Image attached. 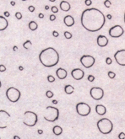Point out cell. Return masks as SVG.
Listing matches in <instances>:
<instances>
[{
  "label": "cell",
  "mask_w": 125,
  "mask_h": 139,
  "mask_svg": "<svg viewBox=\"0 0 125 139\" xmlns=\"http://www.w3.org/2000/svg\"><path fill=\"white\" fill-rule=\"evenodd\" d=\"M38 17L40 18V19H43V18H44V14H41V13H40V14H38Z\"/></svg>",
  "instance_id": "obj_40"
},
{
  "label": "cell",
  "mask_w": 125,
  "mask_h": 139,
  "mask_svg": "<svg viewBox=\"0 0 125 139\" xmlns=\"http://www.w3.org/2000/svg\"><path fill=\"white\" fill-rule=\"evenodd\" d=\"M5 71H6V67H5V66H4V64L0 65V72L4 73V72H5Z\"/></svg>",
  "instance_id": "obj_31"
},
{
  "label": "cell",
  "mask_w": 125,
  "mask_h": 139,
  "mask_svg": "<svg viewBox=\"0 0 125 139\" xmlns=\"http://www.w3.org/2000/svg\"><path fill=\"white\" fill-rule=\"evenodd\" d=\"M112 62V58H110V57H107L106 58V63H107V65H111Z\"/></svg>",
  "instance_id": "obj_32"
},
{
  "label": "cell",
  "mask_w": 125,
  "mask_h": 139,
  "mask_svg": "<svg viewBox=\"0 0 125 139\" xmlns=\"http://www.w3.org/2000/svg\"><path fill=\"white\" fill-rule=\"evenodd\" d=\"M71 76L75 80H81L84 78L85 73L80 68H74L71 71Z\"/></svg>",
  "instance_id": "obj_13"
},
{
  "label": "cell",
  "mask_w": 125,
  "mask_h": 139,
  "mask_svg": "<svg viewBox=\"0 0 125 139\" xmlns=\"http://www.w3.org/2000/svg\"><path fill=\"white\" fill-rule=\"evenodd\" d=\"M64 25H65L66 26H68V27L73 26V25H74V17L71 16V15H66V16L64 17Z\"/></svg>",
  "instance_id": "obj_17"
},
{
  "label": "cell",
  "mask_w": 125,
  "mask_h": 139,
  "mask_svg": "<svg viewBox=\"0 0 125 139\" xmlns=\"http://www.w3.org/2000/svg\"><path fill=\"white\" fill-rule=\"evenodd\" d=\"M2 87V83H1V81H0V88Z\"/></svg>",
  "instance_id": "obj_50"
},
{
  "label": "cell",
  "mask_w": 125,
  "mask_h": 139,
  "mask_svg": "<svg viewBox=\"0 0 125 139\" xmlns=\"http://www.w3.org/2000/svg\"><path fill=\"white\" fill-rule=\"evenodd\" d=\"M39 60L44 67H52L58 63L59 54L53 47H47L40 52Z\"/></svg>",
  "instance_id": "obj_2"
},
{
  "label": "cell",
  "mask_w": 125,
  "mask_h": 139,
  "mask_svg": "<svg viewBox=\"0 0 125 139\" xmlns=\"http://www.w3.org/2000/svg\"><path fill=\"white\" fill-rule=\"evenodd\" d=\"M6 96L7 99L12 103H15L17 101H19V98L21 96L20 91L18 88L14 87H10L6 91Z\"/></svg>",
  "instance_id": "obj_6"
},
{
  "label": "cell",
  "mask_w": 125,
  "mask_h": 139,
  "mask_svg": "<svg viewBox=\"0 0 125 139\" xmlns=\"http://www.w3.org/2000/svg\"><path fill=\"white\" fill-rule=\"evenodd\" d=\"M14 139H20V137H19V136H14Z\"/></svg>",
  "instance_id": "obj_47"
},
{
  "label": "cell",
  "mask_w": 125,
  "mask_h": 139,
  "mask_svg": "<svg viewBox=\"0 0 125 139\" xmlns=\"http://www.w3.org/2000/svg\"><path fill=\"white\" fill-rule=\"evenodd\" d=\"M19 71H23V70H24V67H22V66H19Z\"/></svg>",
  "instance_id": "obj_45"
},
{
  "label": "cell",
  "mask_w": 125,
  "mask_h": 139,
  "mask_svg": "<svg viewBox=\"0 0 125 139\" xmlns=\"http://www.w3.org/2000/svg\"><path fill=\"white\" fill-rule=\"evenodd\" d=\"M35 9H35V7L34 6H32V5H30V6L28 7V10H29V11L30 12H34L35 11Z\"/></svg>",
  "instance_id": "obj_37"
},
{
  "label": "cell",
  "mask_w": 125,
  "mask_h": 139,
  "mask_svg": "<svg viewBox=\"0 0 125 139\" xmlns=\"http://www.w3.org/2000/svg\"><path fill=\"white\" fill-rule=\"evenodd\" d=\"M56 75L59 79H65L67 78V75H68V73H67V71L64 68L59 67L56 71Z\"/></svg>",
  "instance_id": "obj_15"
},
{
  "label": "cell",
  "mask_w": 125,
  "mask_h": 139,
  "mask_svg": "<svg viewBox=\"0 0 125 139\" xmlns=\"http://www.w3.org/2000/svg\"><path fill=\"white\" fill-rule=\"evenodd\" d=\"M96 42H97V45H98L100 47H105L108 44V39H107V37L105 36V35H98V37H97Z\"/></svg>",
  "instance_id": "obj_14"
},
{
  "label": "cell",
  "mask_w": 125,
  "mask_h": 139,
  "mask_svg": "<svg viewBox=\"0 0 125 139\" xmlns=\"http://www.w3.org/2000/svg\"><path fill=\"white\" fill-rule=\"evenodd\" d=\"M51 11L53 13V14H57V13H58V9H57V6H52L51 7Z\"/></svg>",
  "instance_id": "obj_29"
},
{
  "label": "cell",
  "mask_w": 125,
  "mask_h": 139,
  "mask_svg": "<svg viewBox=\"0 0 125 139\" xmlns=\"http://www.w3.org/2000/svg\"><path fill=\"white\" fill-rule=\"evenodd\" d=\"M52 131H53L55 135L59 136L62 133V128L59 126H53V128H52Z\"/></svg>",
  "instance_id": "obj_21"
},
{
  "label": "cell",
  "mask_w": 125,
  "mask_h": 139,
  "mask_svg": "<svg viewBox=\"0 0 125 139\" xmlns=\"http://www.w3.org/2000/svg\"><path fill=\"white\" fill-rule=\"evenodd\" d=\"M37 132H38L39 134H42V133H43V131L41 130V129H39V130L37 131Z\"/></svg>",
  "instance_id": "obj_42"
},
{
  "label": "cell",
  "mask_w": 125,
  "mask_h": 139,
  "mask_svg": "<svg viewBox=\"0 0 125 139\" xmlns=\"http://www.w3.org/2000/svg\"><path fill=\"white\" fill-rule=\"evenodd\" d=\"M104 5H105V7H107V8H110L112 6V3L110 0H105V2H104Z\"/></svg>",
  "instance_id": "obj_25"
},
{
  "label": "cell",
  "mask_w": 125,
  "mask_h": 139,
  "mask_svg": "<svg viewBox=\"0 0 125 139\" xmlns=\"http://www.w3.org/2000/svg\"><path fill=\"white\" fill-rule=\"evenodd\" d=\"M107 74H108V77H109L110 78H112H112H114L115 77H116V73H113V72H112V71H109Z\"/></svg>",
  "instance_id": "obj_27"
},
{
  "label": "cell",
  "mask_w": 125,
  "mask_h": 139,
  "mask_svg": "<svg viewBox=\"0 0 125 139\" xmlns=\"http://www.w3.org/2000/svg\"><path fill=\"white\" fill-rule=\"evenodd\" d=\"M107 18L108 19H112V15H111V14H107Z\"/></svg>",
  "instance_id": "obj_43"
},
{
  "label": "cell",
  "mask_w": 125,
  "mask_h": 139,
  "mask_svg": "<svg viewBox=\"0 0 125 139\" xmlns=\"http://www.w3.org/2000/svg\"><path fill=\"white\" fill-rule=\"evenodd\" d=\"M74 91V88L70 84H67L64 86V92H65L67 95H71L73 94Z\"/></svg>",
  "instance_id": "obj_20"
},
{
  "label": "cell",
  "mask_w": 125,
  "mask_h": 139,
  "mask_svg": "<svg viewBox=\"0 0 125 139\" xmlns=\"http://www.w3.org/2000/svg\"><path fill=\"white\" fill-rule=\"evenodd\" d=\"M38 121V116L35 112L31 110H27L24 113L23 117V123L27 126L32 127L36 126V124Z\"/></svg>",
  "instance_id": "obj_5"
},
{
  "label": "cell",
  "mask_w": 125,
  "mask_h": 139,
  "mask_svg": "<svg viewBox=\"0 0 125 139\" xmlns=\"http://www.w3.org/2000/svg\"><path fill=\"white\" fill-rule=\"evenodd\" d=\"M50 9V7L48 6V5H46V6H45V9L46 10H48Z\"/></svg>",
  "instance_id": "obj_46"
},
{
  "label": "cell",
  "mask_w": 125,
  "mask_h": 139,
  "mask_svg": "<svg viewBox=\"0 0 125 139\" xmlns=\"http://www.w3.org/2000/svg\"><path fill=\"white\" fill-rule=\"evenodd\" d=\"M76 111L79 115L87 116L91 113V108L88 104L85 102H79L76 105Z\"/></svg>",
  "instance_id": "obj_7"
},
{
  "label": "cell",
  "mask_w": 125,
  "mask_h": 139,
  "mask_svg": "<svg viewBox=\"0 0 125 139\" xmlns=\"http://www.w3.org/2000/svg\"><path fill=\"white\" fill-rule=\"evenodd\" d=\"M43 117L47 121H56L59 117V110L53 106H47L45 110Z\"/></svg>",
  "instance_id": "obj_4"
},
{
  "label": "cell",
  "mask_w": 125,
  "mask_h": 139,
  "mask_svg": "<svg viewBox=\"0 0 125 139\" xmlns=\"http://www.w3.org/2000/svg\"><path fill=\"white\" fill-rule=\"evenodd\" d=\"M49 19H50L51 21H54V20L56 19V15H55L54 14H51V15H50V17H49Z\"/></svg>",
  "instance_id": "obj_36"
},
{
  "label": "cell",
  "mask_w": 125,
  "mask_h": 139,
  "mask_svg": "<svg viewBox=\"0 0 125 139\" xmlns=\"http://www.w3.org/2000/svg\"><path fill=\"white\" fill-rule=\"evenodd\" d=\"M28 26H29L30 30H32V31H35V30H36L37 28H38V25H37V23L36 21H34V20H31V21L29 23Z\"/></svg>",
  "instance_id": "obj_22"
},
{
  "label": "cell",
  "mask_w": 125,
  "mask_h": 139,
  "mask_svg": "<svg viewBox=\"0 0 125 139\" xmlns=\"http://www.w3.org/2000/svg\"><path fill=\"white\" fill-rule=\"evenodd\" d=\"M118 138L119 139H125V133L124 132H120L118 134Z\"/></svg>",
  "instance_id": "obj_35"
},
{
  "label": "cell",
  "mask_w": 125,
  "mask_h": 139,
  "mask_svg": "<svg viewBox=\"0 0 125 139\" xmlns=\"http://www.w3.org/2000/svg\"><path fill=\"white\" fill-rule=\"evenodd\" d=\"M87 79H88V81H90V82H93V81L95 80V77L93 75H89L88 78H87Z\"/></svg>",
  "instance_id": "obj_34"
},
{
  "label": "cell",
  "mask_w": 125,
  "mask_h": 139,
  "mask_svg": "<svg viewBox=\"0 0 125 139\" xmlns=\"http://www.w3.org/2000/svg\"><path fill=\"white\" fill-rule=\"evenodd\" d=\"M32 45V43L31 40H26V41L24 42V44H23V47L25 48V49H26V50H28L30 47H31Z\"/></svg>",
  "instance_id": "obj_23"
},
{
  "label": "cell",
  "mask_w": 125,
  "mask_h": 139,
  "mask_svg": "<svg viewBox=\"0 0 125 139\" xmlns=\"http://www.w3.org/2000/svg\"><path fill=\"white\" fill-rule=\"evenodd\" d=\"M114 58L117 64L125 67V49H122L116 52V53L114 54Z\"/></svg>",
  "instance_id": "obj_12"
},
{
  "label": "cell",
  "mask_w": 125,
  "mask_h": 139,
  "mask_svg": "<svg viewBox=\"0 0 125 139\" xmlns=\"http://www.w3.org/2000/svg\"><path fill=\"white\" fill-rule=\"evenodd\" d=\"M8 26H9V22L7 19L4 16L0 15V31H3V30H6Z\"/></svg>",
  "instance_id": "obj_16"
},
{
  "label": "cell",
  "mask_w": 125,
  "mask_h": 139,
  "mask_svg": "<svg viewBox=\"0 0 125 139\" xmlns=\"http://www.w3.org/2000/svg\"><path fill=\"white\" fill-rule=\"evenodd\" d=\"M64 37L66 38V39H71L72 38V36H73V35H72V34L69 31H64Z\"/></svg>",
  "instance_id": "obj_24"
},
{
  "label": "cell",
  "mask_w": 125,
  "mask_h": 139,
  "mask_svg": "<svg viewBox=\"0 0 125 139\" xmlns=\"http://www.w3.org/2000/svg\"><path fill=\"white\" fill-rule=\"evenodd\" d=\"M10 5H11V6H14V5H15V2H14V1H11L10 2Z\"/></svg>",
  "instance_id": "obj_41"
},
{
  "label": "cell",
  "mask_w": 125,
  "mask_h": 139,
  "mask_svg": "<svg viewBox=\"0 0 125 139\" xmlns=\"http://www.w3.org/2000/svg\"><path fill=\"white\" fill-rule=\"evenodd\" d=\"M59 7H60V9H61V10H62V11H64V12H68L71 9L70 4L67 1H64V0L60 3Z\"/></svg>",
  "instance_id": "obj_18"
},
{
  "label": "cell",
  "mask_w": 125,
  "mask_h": 139,
  "mask_svg": "<svg viewBox=\"0 0 125 139\" xmlns=\"http://www.w3.org/2000/svg\"><path fill=\"white\" fill-rule=\"evenodd\" d=\"M96 126L99 131L102 134L111 133L112 129H113V124L107 118H102L101 120H99L97 121Z\"/></svg>",
  "instance_id": "obj_3"
},
{
  "label": "cell",
  "mask_w": 125,
  "mask_h": 139,
  "mask_svg": "<svg viewBox=\"0 0 125 139\" xmlns=\"http://www.w3.org/2000/svg\"><path fill=\"white\" fill-rule=\"evenodd\" d=\"M9 121H10V115L6 110H0V129L6 128Z\"/></svg>",
  "instance_id": "obj_8"
},
{
  "label": "cell",
  "mask_w": 125,
  "mask_h": 139,
  "mask_svg": "<svg viewBox=\"0 0 125 139\" xmlns=\"http://www.w3.org/2000/svg\"><path fill=\"white\" fill-rule=\"evenodd\" d=\"M90 95L91 98L95 100H100L103 98L104 96V90L101 88L99 87H93L90 90Z\"/></svg>",
  "instance_id": "obj_11"
},
{
  "label": "cell",
  "mask_w": 125,
  "mask_h": 139,
  "mask_svg": "<svg viewBox=\"0 0 125 139\" xmlns=\"http://www.w3.org/2000/svg\"><path fill=\"white\" fill-rule=\"evenodd\" d=\"M95 57L91 55H84L80 57V62L86 68H91L95 64Z\"/></svg>",
  "instance_id": "obj_10"
},
{
  "label": "cell",
  "mask_w": 125,
  "mask_h": 139,
  "mask_svg": "<svg viewBox=\"0 0 125 139\" xmlns=\"http://www.w3.org/2000/svg\"><path fill=\"white\" fill-rule=\"evenodd\" d=\"M96 112L99 115H103L107 113V109L103 105H96Z\"/></svg>",
  "instance_id": "obj_19"
},
{
  "label": "cell",
  "mask_w": 125,
  "mask_h": 139,
  "mask_svg": "<svg viewBox=\"0 0 125 139\" xmlns=\"http://www.w3.org/2000/svg\"><path fill=\"white\" fill-rule=\"evenodd\" d=\"M13 50L14 51V52H15V51H17V50H18V47H17V45H14V48H13Z\"/></svg>",
  "instance_id": "obj_44"
},
{
  "label": "cell",
  "mask_w": 125,
  "mask_h": 139,
  "mask_svg": "<svg viewBox=\"0 0 125 139\" xmlns=\"http://www.w3.org/2000/svg\"><path fill=\"white\" fill-rule=\"evenodd\" d=\"M47 81L50 83H53L55 81V78L52 75H48L47 76Z\"/></svg>",
  "instance_id": "obj_26"
},
{
  "label": "cell",
  "mask_w": 125,
  "mask_h": 139,
  "mask_svg": "<svg viewBox=\"0 0 125 139\" xmlns=\"http://www.w3.org/2000/svg\"><path fill=\"white\" fill-rule=\"evenodd\" d=\"M52 35H53L54 37H58V35H59L58 32H57V30H53V31H52Z\"/></svg>",
  "instance_id": "obj_38"
},
{
  "label": "cell",
  "mask_w": 125,
  "mask_h": 139,
  "mask_svg": "<svg viewBox=\"0 0 125 139\" xmlns=\"http://www.w3.org/2000/svg\"><path fill=\"white\" fill-rule=\"evenodd\" d=\"M124 33V30L121 25H114V26L111 27L109 29L108 34L112 38H118L120 36H122Z\"/></svg>",
  "instance_id": "obj_9"
},
{
  "label": "cell",
  "mask_w": 125,
  "mask_h": 139,
  "mask_svg": "<svg viewBox=\"0 0 125 139\" xmlns=\"http://www.w3.org/2000/svg\"><path fill=\"white\" fill-rule=\"evenodd\" d=\"M81 25L90 32H96L102 29L106 23V18L101 10L91 8L84 10L81 14Z\"/></svg>",
  "instance_id": "obj_1"
},
{
  "label": "cell",
  "mask_w": 125,
  "mask_h": 139,
  "mask_svg": "<svg viewBox=\"0 0 125 139\" xmlns=\"http://www.w3.org/2000/svg\"><path fill=\"white\" fill-rule=\"evenodd\" d=\"M124 24H125V13H124Z\"/></svg>",
  "instance_id": "obj_51"
},
{
  "label": "cell",
  "mask_w": 125,
  "mask_h": 139,
  "mask_svg": "<svg viewBox=\"0 0 125 139\" xmlns=\"http://www.w3.org/2000/svg\"><path fill=\"white\" fill-rule=\"evenodd\" d=\"M92 4V1L91 0H85V4L86 5V6H91Z\"/></svg>",
  "instance_id": "obj_33"
},
{
  "label": "cell",
  "mask_w": 125,
  "mask_h": 139,
  "mask_svg": "<svg viewBox=\"0 0 125 139\" xmlns=\"http://www.w3.org/2000/svg\"><path fill=\"white\" fill-rule=\"evenodd\" d=\"M46 95H47V98L51 99V98L53 97V93H52V91L48 90V91H47V92H46Z\"/></svg>",
  "instance_id": "obj_28"
},
{
  "label": "cell",
  "mask_w": 125,
  "mask_h": 139,
  "mask_svg": "<svg viewBox=\"0 0 125 139\" xmlns=\"http://www.w3.org/2000/svg\"><path fill=\"white\" fill-rule=\"evenodd\" d=\"M4 17H9L10 16V14H9V11H4Z\"/></svg>",
  "instance_id": "obj_39"
},
{
  "label": "cell",
  "mask_w": 125,
  "mask_h": 139,
  "mask_svg": "<svg viewBox=\"0 0 125 139\" xmlns=\"http://www.w3.org/2000/svg\"><path fill=\"white\" fill-rule=\"evenodd\" d=\"M52 103H53V104H55V105H56V104H57V100H52Z\"/></svg>",
  "instance_id": "obj_48"
},
{
  "label": "cell",
  "mask_w": 125,
  "mask_h": 139,
  "mask_svg": "<svg viewBox=\"0 0 125 139\" xmlns=\"http://www.w3.org/2000/svg\"><path fill=\"white\" fill-rule=\"evenodd\" d=\"M49 1H50V2H55L56 0H49Z\"/></svg>",
  "instance_id": "obj_49"
},
{
  "label": "cell",
  "mask_w": 125,
  "mask_h": 139,
  "mask_svg": "<svg viewBox=\"0 0 125 139\" xmlns=\"http://www.w3.org/2000/svg\"><path fill=\"white\" fill-rule=\"evenodd\" d=\"M22 1H27V0H22Z\"/></svg>",
  "instance_id": "obj_52"
},
{
  "label": "cell",
  "mask_w": 125,
  "mask_h": 139,
  "mask_svg": "<svg viewBox=\"0 0 125 139\" xmlns=\"http://www.w3.org/2000/svg\"><path fill=\"white\" fill-rule=\"evenodd\" d=\"M0 139H1V138H0Z\"/></svg>",
  "instance_id": "obj_53"
},
{
  "label": "cell",
  "mask_w": 125,
  "mask_h": 139,
  "mask_svg": "<svg viewBox=\"0 0 125 139\" xmlns=\"http://www.w3.org/2000/svg\"><path fill=\"white\" fill-rule=\"evenodd\" d=\"M15 18L17 19H22V14L20 12H16L15 13Z\"/></svg>",
  "instance_id": "obj_30"
}]
</instances>
